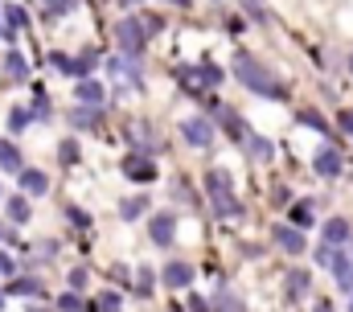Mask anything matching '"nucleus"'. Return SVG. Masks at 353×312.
<instances>
[{"label": "nucleus", "mask_w": 353, "mask_h": 312, "mask_svg": "<svg viewBox=\"0 0 353 312\" xmlns=\"http://www.w3.org/2000/svg\"><path fill=\"white\" fill-rule=\"evenodd\" d=\"M234 75H239V82H243V90H255L259 99H275V103L288 99L283 82L271 75L259 58H251V54H234Z\"/></svg>", "instance_id": "obj_1"}, {"label": "nucleus", "mask_w": 353, "mask_h": 312, "mask_svg": "<svg viewBox=\"0 0 353 312\" xmlns=\"http://www.w3.org/2000/svg\"><path fill=\"white\" fill-rule=\"evenodd\" d=\"M205 189H210V202H214L218 218H239L243 214V202L234 197V181H230L226 168H210L205 173Z\"/></svg>", "instance_id": "obj_2"}, {"label": "nucleus", "mask_w": 353, "mask_h": 312, "mask_svg": "<svg viewBox=\"0 0 353 312\" xmlns=\"http://www.w3.org/2000/svg\"><path fill=\"white\" fill-rule=\"evenodd\" d=\"M161 17H132V21H119L115 25V37H119V46L128 50V54H140L144 50V41L152 37V33H161Z\"/></svg>", "instance_id": "obj_3"}, {"label": "nucleus", "mask_w": 353, "mask_h": 312, "mask_svg": "<svg viewBox=\"0 0 353 312\" xmlns=\"http://www.w3.org/2000/svg\"><path fill=\"white\" fill-rule=\"evenodd\" d=\"M316 259H321V263L333 271L337 288L353 296V255H350V251H337V246H321V251H316Z\"/></svg>", "instance_id": "obj_4"}, {"label": "nucleus", "mask_w": 353, "mask_h": 312, "mask_svg": "<svg viewBox=\"0 0 353 312\" xmlns=\"http://www.w3.org/2000/svg\"><path fill=\"white\" fill-rule=\"evenodd\" d=\"M176 82H181L189 95H201V90H210V86L222 82V70H218L214 62H201V66H176Z\"/></svg>", "instance_id": "obj_5"}, {"label": "nucleus", "mask_w": 353, "mask_h": 312, "mask_svg": "<svg viewBox=\"0 0 353 312\" xmlns=\"http://www.w3.org/2000/svg\"><path fill=\"white\" fill-rule=\"evenodd\" d=\"M181 136H185L189 144L205 148V144L214 140V124H210V119H201V115H193V119H181Z\"/></svg>", "instance_id": "obj_6"}, {"label": "nucleus", "mask_w": 353, "mask_h": 312, "mask_svg": "<svg viewBox=\"0 0 353 312\" xmlns=\"http://www.w3.org/2000/svg\"><path fill=\"white\" fill-rule=\"evenodd\" d=\"M123 173H128L132 181H140V185H144V181H152V177H157V164H152L144 153H136V156H128V160H123Z\"/></svg>", "instance_id": "obj_7"}, {"label": "nucleus", "mask_w": 353, "mask_h": 312, "mask_svg": "<svg viewBox=\"0 0 353 312\" xmlns=\"http://www.w3.org/2000/svg\"><path fill=\"white\" fill-rule=\"evenodd\" d=\"M17 181H21L25 197H41V193L50 189V177H46L41 168H25V173H17Z\"/></svg>", "instance_id": "obj_8"}, {"label": "nucleus", "mask_w": 353, "mask_h": 312, "mask_svg": "<svg viewBox=\"0 0 353 312\" xmlns=\"http://www.w3.org/2000/svg\"><path fill=\"white\" fill-rule=\"evenodd\" d=\"M275 246L279 251H288V255H304V234L296 231V226H275Z\"/></svg>", "instance_id": "obj_9"}, {"label": "nucleus", "mask_w": 353, "mask_h": 312, "mask_svg": "<svg viewBox=\"0 0 353 312\" xmlns=\"http://www.w3.org/2000/svg\"><path fill=\"white\" fill-rule=\"evenodd\" d=\"M161 275H165V284H169V288H189V284H193V267H189V263H181V259L165 263V271H161Z\"/></svg>", "instance_id": "obj_10"}, {"label": "nucleus", "mask_w": 353, "mask_h": 312, "mask_svg": "<svg viewBox=\"0 0 353 312\" xmlns=\"http://www.w3.org/2000/svg\"><path fill=\"white\" fill-rule=\"evenodd\" d=\"M312 168H316L321 177H337V173H341V153H337V148H321V153L312 156Z\"/></svg>", "instance_id": "obj_11"}, {"label": "nucleus", "mask_w": 353, "mask_h": 312, "mask_svg": "<svg viewBox=\"0 0 353 312\" xmlns=\"http://www.w3.org/2000/svg\"><path fill=\"white\" fill-rule=\"evenodd\" d=\"M173 214H157V218H152V222H148V234H152V242H157V246H169V242H173Z\"/></svg>", "instance_id": "obj_12"}, {"label": "nucleus", "mask_w": 353, "mask_h": 312, "mask_svg": "<svg viewBox=\"0 0 353 312\" xmlns=\"http://www.w3.org/2000/svg\"><path fill=\"white\" fill-rule=\"evenodd\" d=\"M350 234H353V226L345 222V218H333V222H325V246H345L350 242Z\"/></svg>", "instance_id": "obj_13"}, {"label": "nucleus", "mask_w": 353, "mask_h": 312, "mask_svg": "<svg viewBox=\"0 0 353 312\" xmlns=\"http://www.w3.org/2000/svg\"><path fill=\"white\" fill-rule=\"evenodd\" d=\"M111 75H123L136 90L144 86V82H140V70H136V62H132V58H111Z\"/></svg>", "instance_id": "obj_14"}, {"label": "nucleus", "mask_w": 353, "mask_h": 312, "mask_svg": "<svg viewBox=\"0 0 353 312\" xmlns=\"http://www.w3.org/2000/svg\"><path fill=\"white\" fill-rule=\"evenodd\" d=\"M0 168H8V173H25L17 144H8V140H0Z\"/></svg>", "instance_id": "obj_15"}, {"label": "nucleus", "mask_w": 353, "mask_h": 312, "mask_svg": "<svg viewBox=\"0 0 353 312\" xmlns=\"http://www.w3.org/2000/svg\"><path fill=\"white\" fill-rule=\"evenodd\" d=\"M4 21H8V25H4V37H12L17 29H25V25H29V12H25L21 4H8V12H4Z\"/></svg>", "instance_id": "obj_16"}, {"label": "nucleus", "mask_w": 353, "mask_h": 312, "mask_svg": "<svg viewBox=\"0 0 353 312\" xmlns=\"http://www.w3.org/2000/svg\"><path fill=\"white\" fill-rule=\"evenodd\" d=\"M308 288H312L308 271H292V275H288V296H292V300H304V296H308Z\"/></svg>", "instance_id": "obj_17"}, {"label": "nucleus", "mask_w": 353, "mask_h": 312, "mask_svg": "<svg viewBox=\"0 0 353 312\" xmlns=\"http://www.w3.org/2000/svg\"><path fill=\"white\" fill-rule=\"evenodd\" d=\"M74 95H79L87 107H99V103H103V86H99V82H90V78L79 82V90H74Z\"/></svg>", "instance_id": "obj_18"}, {"label": "nucleus", "mask_w": 353, "mask_h": 312, "mask_svg": "<svg viewBox=\"0 0 353 312\" xmlns=\"http://www.w3.org/2000/svg\"><path fill=\"white\" fill-rule=\"evenodd\" d=\"M4 70H8V78H17V82H25V78H29V66H25V58H21L17 50L4 58Z\"/></svg>", "instance_id": "obj_19"}, {"label": "nucleus", "mask_w": 353, "mask_h": 312, "mask_svg": "<svg viewBox=\"0 0 353 312\" xmlns=\"http://www.w3.org/2000/svg\"><path fill=\"white\" fill-rule=\"evenodd\" d=\"M247 148H251L255 160H271V156H275V144H271V140H259V136H247Z\"/></svg>", "instance_id": "obj_20"}, {"label": "nucleus", "mask_w": 353, "mask_h": 312, "mask_svg": "<svg viewBox=\"0 0 353 312\" xmlns=\"http://www.w3.org/2000/svg\"><path fill=\"white\" fill-rule=\"evenodd\" d=\"M70 124H74V128H94V124H99V107H74Z\"/></svg>", "instance_id": "obj_21"}, {"label": "nucleus", "mask_w": 353, "mask_h": 312, "mask_svg": "<svg viewBox=\"0 0 353 312\" xmlns=\"http://www.w3.org/2000/svg\"><path fill=\"white\" fill-rule=\"evenodd\" d=\"M300 124L312 128V132H329V124H325V115H321L316 107H304V111H300Z\"/></svg>", "instance_id": "obj_22"}, {"label": "nucleus", "mask_w": 353, "mask_h": 312, "mask_svg": "<svg viewBox=\"0 0 353 312\" xmlns=\"http://www.w3.org/2000/svg\"><path fill=\"white\" fill-rule=\"evenodd\" d=\"M8 218L12 222H29V197H8Z\"/></svg>", "instance_id": "obj_23"}, {"label": "nucleus", "mask_w": 353, "mask_h": 312, "mask_svg": "<svg viewBox=\"0 0 353 312\" xmlns=\"http://www.w3.org/2000/svg\"><path fill=\"white\" fill-rule=\"evenodd\" d=\"M144 210H148V197H128V202H123V206H119V214H123V218H128V222H132V218H140V214H144Z\"/></svg>", "instance_id": "obj_24"}, {"label": "nucleus", "mask_w": 353, "mask_h": 312, "mask_svg": "<svg viewBox=\"0 0 353 312\" xmlns=\"http://www.w3.org/2000/svg\"><path fill=\"white\" fill-rule=\"evenodd\" d=\"M292 226H312V202H296L292 206Z\"/></svg>", "instance_id": "obj_25"}, {"label": "nucleus", "mask_w": 353, "mask_h": 312, "mask_svg": "<svg viewBox=\"0 0 353 312\" xmlns=\"http://www.w3.org/2000/svg\"><path fill=\"white\" fill-rule=\"evenodd\" d=\"M8 292H12V296H37V292H41V284H37V280H12V284H8Z\"/></svg>", "instance_id": "obj_26"}, {"label": "nucleus", "mask_w": 353, "mask_h": 312, "mask_svg": "<svg viewBox=\"0 0 353 312\" xmlns=\"http://www.w3.org/2000/svg\"><path fill=\"white\" fill-rule=\"evenodd\" d=\"M94 62H99V58H94V54L87 50L79 62H66V75H90V70H94Z\"/></svg>", "instance_id": "obj_27"}, {"label": "nucleus", "mask_w": 353, "mask_h": 312, "mask_svg": "<svg viewBox=\"0 0 353 312\" xmlns=\"http://www.w3.org/2000/svg\"><path fill=\"white\" fill-rule=\"evenodd\" d=\"M29 119H33V111H25V107H12V115H8V128H12V132H25V128H29Z\"/></svg>", "instance_id": "obj_28"}, {"label": "nucleus", "mask_w": 353, "mask_h": 312, "mask_svg": "<svg viewBox=\"0 0 353 312\" xmlns=\"http://www.w3.org/2000/svg\"><path fill=\"white\" fill-rule=\"evenodd\" d=\"M214 309L218 312H247V304H239L230 292H218V300H214Z\"/></svg>", "instance_id": "obj_29"}, {"label": "nucleus", "mask_w": 353, "mask_h": 312, "mask_svg": "<svg viewBox=\"0 0 353 312\" xmlns=\"http://www.w3.org/2000/svg\"><path fill=\"white\" fill-rule=\"evenodd\" d=\"M58 156H62V164H74V160H79V144H74V140H62Z\"/></svg>", "instance_id": "obj_30"}, {"label": "nucleus", "mask_w": 353, "mask_h": 312, "mask_svg": "<svg viewBox=\"0 0 353 312\" xmlns=\"http://www.w3.org/2000/svg\"><path fill=\"white\" fill-rule=\"evenodd\" d=\"M58 309H62V312H79V309H83V300H79V292H66V296L58 300Z\"/></svg>", "instance_id": "obj_31"}, {"label": "nucleus", "mask_w": 353, "mask_h": 312, "mask_svg": "<svg viewBox=\"0 0 353 312\" xmlns=\"http://www.w3.org/2000/svg\"><path fill=\"white\" fill-rule=\"evenodd\" d=\"M243 4H247V12H251V17H255L259 25H267V8L259 4V0H243Z\"/></svg>", "instance_id": "obj_32"}, {"label": "nucleus", "mask_w": 353, "mask_h": 312, "mask_svg": "<svg viewBox=\"0 0 353 312\" xmlns=\"http://www.w3.org/2000/svg\"><path fill=\"white\" fill-rule=\"evenodd\" d=\"M136 284H140L136 292H144V296H148V292H152V271H148V267H140V275H136Z\"/></svg>", "instance_id": "obj_33"}, {"label": "nucleus", "mask_w": 353, "mask_h": 312, "mask_svg": "<svg viewBox=\"0 0 353 312\" xmlns=\"http://www.w3.org/2000/svg\"><path fill=\"white\" fill-rule=\"evenodd\" d=\"M33 115H37V119H50V99H46V95H37V103H33Z\"/></svg>", "instance_id": "obj_34"}, {"label": "nucleus", "mask_w": 353, "mask_h": 312, "mask_svg": "<svg viewBox=\"0 0 353 312\" xmlns=\"http://www.w3.org/2000/svg\"><path fill=\"white\" fill-rule=\"evenodd\" d=\"M83 284H87V271H83V267H74V271H70V288H74V292H79V288H83Z\"/></svg>", "instance_id": "obj_35"}, {"label": "nucleus", "mask_w": 353, "mask_h": 312, "mask_svg": "<svg viewBox=\"0 0 353 312\" xmlns=\"http://www.w3.org/2000/svg\"><path fill=\"white\" fill-rule=\"evenodd\" d=\"M17 271V259L12 255H0V275H12Z\"/></svg>", "instance_id": "obj_36"}, {"label": "nucleus", "mask_w": 353, "mask_h": 312, "mask_svg": "<svg viewBox=\"0 0 353 312\" xmlns=\"http://www.w3.org/2000/svg\"><path fill=\"white\" fill-rule=\"evenodd\" d=\"M70 222H74V226H90V214L87 210H70Z\"/></svg>", "instance_id": "obj_37"}, {"label": "nucleus", "mask_w": 353, "mask_h": 312, "mask_svg": "<svg viewBox=\"0 0 353 312\" xmlns=\"http://www.w3.org/2000/svg\"><path fill=\"white\" fill-rule=\"evenodd\" d=\"M103 312H119V296L107 292V296H103Z\"/></svg>", "instance_id": "obj_38"}, {"label": "nucleus", "mask_w": 353, "mask_h": 312, "mask_svg": "<svg viewBox=\"0 0 353 312\" xmlns=\"http://www.w3.org/2000/svg\"><path fill=\"white\" fill-rule=\"evenodd\" d=\"M189 309H193V312H210V304H205L201 296H193V300H189Z\"/></svg>", "instance_id": "obj_39"}, {"label": "nucleus", "mask_w": 353, "mask_h": 312, "mask_svg": "<svg viewBox=\"0 0 353 312\" xmlns=\"http://www.w3.org/2000/svg\"><path fill=\"white\" fill-rule=\"evenodd\" d=\"M46 4H50L54 12H66V8H70V0H46Z\"/></svg>", "instance_id": "obj_40"}, {"label": "nucleus", "mask_w": 353, "mask_h": 312, "mask_svg": "<svg viewBox=\"0 0 353 312\" xmlns=\"http://www.w3.org/2000/svg\"><path fill=\"white\" fill-rule=\"evenodd\" d=\"M341 128H345V132H353V111H341Z\"/></svg>", "instance_id": "obj_41"}, {"label": "nucleus", "mask_w": 353, "mask_h": 312, "mask_svg": "<svg viewBox=\"0 0 353 312\" xmlns=\"http://www.w3.org/2000/svg\"><path fill=\"white\" fill-rule=\"evenodd\" d=\"M316 312H333V309H329V304H325V300H316Z\"/></svg>", "instance_id": "obj_42"}, {"label": "nucleus", "mask_w": 353, "mask_h": 312, "mask_svg": "<svg viewBox=\"0 0 353 312\" xmlns=\"http://www.w3.org/2000/svg\"><path fill=\"white\" fill-rule=\"evenodd\" d=\"M173 4H181V8H189V4H193V0H173Z\"/></svg>", "instance_id": "obj_43"}, {"label": "nucleus", "mask_w": 353, "mask_h": 312, "mask_svg": "<svg viewBox=\"0 0 353 312\" xmlns=\"http://www.w3.org/2000/svg\"><path fill=\"white\" fill-rule=\"evenodd\" d=\"M123 4H140V0H123Z\"/></svg>", "instance_id": "obj_44"}, {"label": "nucleus", "mask_w": 353, "mask_h": 312, "mask_svg": "<svg viewBox=\"0 0 353 312\" xmlns=\"http://www.w3.org/2000/svg\"><path fill=\"white\" fill-rule=\"evenodd\" d=\"M350 70H353V54H350Z\"/></svg>", "instance_id": "obj_45"}, {"label": "nucleus", "mask_w": 353, "mask_h": 312, "mask_svg": "<svg viewBox=\"0 0 353 312\" xmlns=\"http://www.w3.org/2000/svg\"><path fill=\"white\" fill-rule=\"evenodd\" d=\"M350 312H353V296H350Z\"/></svg>", "instance_id": "obj_46"}, {"label": "nucleus", "mask_w": 353, "mask_h": 312, "mask_svg": "<svg viewBox=\"0 0 353 312\" xmlns=\"http://www.w3.org/2000/svg\"><path fill=\"white\" fill-rule=\"evenodd\" d=\"M0 304H4V296H0Z\"/></svg>", "instance_id": "obj_47"}, {"label": "nucleus", "mask_w": 353, "mask_h": 312, "mask_svg": "<svg viewBox=\"0 0 353 312\" xmlns=\"http://www.w3.org/2000/svg\"><path fill=\"white\" fill-rule=\"evenodd\" d=\"M33 312H41V309H33Z\"/></svg>", "instance_id": "obj_48"}, {"label": "nucleus", "mask_w": 353, "mask_h": 312, "mask_svg": "<svg viewBox=\"0 0 353 312\" xmlns=\"http://www.w3.org/2000/svg\"><path fill=\"white\" fill-rule=\"evenodd\" d=\"M0 33H4V29H0Z\"/></svg>", "instance_id": "obj_49"}]
</instances>
